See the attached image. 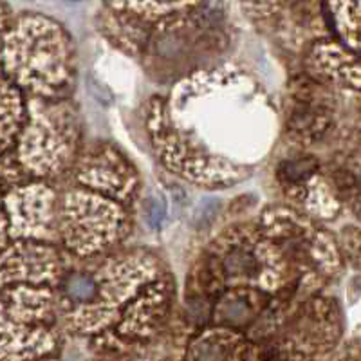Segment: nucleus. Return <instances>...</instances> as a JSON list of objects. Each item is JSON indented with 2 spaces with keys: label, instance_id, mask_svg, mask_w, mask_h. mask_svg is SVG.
I'll list each match as a JSON object with an SVG mask.
<instances>
[{
  "label": "nucleus",
  "instance_id": "nucleus-1",
  "mask_svg": "<svg viewBox=\"0 0 361 361\" xmlns=\"http://www.w3.org/2000/svg\"><path fill=\"white\" fill-rule=\"evenodd\" d=\"M147 128L157 159L180 179L224 188L247 179L276 140V111L235 67L199 69L169 98L150 99Z\"/></svg>",
  "mask_w": 361,
  "mask_h": 361
},
{
  "label": "nucleus",
  "instance_id": "nucleus-2",
  "mask_svg": "<svg viewBox=\"0 0 361 361\" xmlns=\"http://www.w3.org/2000/svg\"><path fill=\"white\" fill-rule=\"evenodd\" d=\"M2 350L4 361H60L58 291L66 273L51 183L4 188Z\"/></svg>",
  "mask_w": 361,
  "mask_h": 361
},
{
  "label": "nucleus",
  "instance_id": "nucleus-3",
  "mask_svg": "<svg viewBox=\"0 0 361 361\" xmlns=\"http://www.w3.org/2000/svg\"><path fill=\"white\" fill-rule=\"evenodd\" d=\"M67 262L58 312L67 333L99 353L147 343L169 316L173 282L157 255L135 247Z\"/></svg>",
  "mask_w": 361,
  "mask_h": 361
},
{
  "label": "nucleus",
  "instance_id": "nucleus-4",
  "mask_svg": "<svg viewBox=\"0 0 361 361\" xmlns=\"http://www.w3.org/2000/svg\"><path fill=\"white\" fill-rule=\"evenodd\" d=\"M140 176L114 145L96 143L78 154L58 193V230L74 259L112 253L132 226Z\"/></svg>",
  "mask_w": 361,
  "mask_h": 361
},
{
  "label": "nucleus",
  "instance_id": "nucleus-5",
  "mask_svg": "<svg viewBox=\"0 0 361 361\" xmlns=\"http://www.w3.org/2000/svg\"><path fill=\"white\" fill-rule=\"evenodd\" d=\"M2 102L4 188L66 176L80 154V121L69 98L31 96L2 82Z\"/></svg>",
  "mask_w": 361,
  "mask_h": 361
},
{
  "label": "nucleus",
  "instance_id": "nucleus-6",
  "mask_svg": "<svg viewBox=\"0 0 361 361\" xmlns=\"http://www.w3.org/2000/svg\"><path fill=\"white\" fill-rule=\"evenodd\" d=\"M4 78L15 89L40 98H69L74 44L49 17L25 13L4 20Z\"/></svg>",
  "mask_w": 361,
  "mask_h": 361
},
{
  "label": "nucleus",
  "instance_id": "nucleus-7",
  "mask_svg": "<svg viewBox=\"0 0 361 361\" xmlns=\"http://www.w3.org/2000/svg\"><path fill=\"white\" fill-rule=\"evenodd\" d=\"M291 94L293 105L288 125L293 135L304 143L320 141L334 119L333 89L305 74L296 82Z\"/></svg>",
  "mask_w": 361,
  "mask_h": 361
},
{
  "label": "nucleus",
  "instance_id": "nucleus-8",
  "mask_svg": "<svg viewBox=\"0 0 361 361\" xmlns=\"http://www.w3.org/2000/svg\"><path fill=\"white\" fill-rule=\"evenodd\" d=\"M257 350L244 333L215 325L190 341L186 361H257Z\"/></svg>",
  "mask_w": 361,
  "mask_h": 361
},
{
  "label": "nucleus",
  "instance_id": "nucleus-9",
  "mask_svg": "<svg viewBox=\"0 0 361 361\" xmlns=\"http://www.w3.org/2000/svg\"><path fill=\"white\" fill-rule=\"evenodd\" d=\"M327 35L361 62V0H322Z\"/></svg>",
  "mask_w": 361,
  "mask_h": 361
},
{
  "label": "nucleus",
  "instance_id": "nucleus-10",
  "mask_svg": "<svg viewBox=\"0 0 361 361\" xmlns=\"http://www.w3.org/2000/svg\"><path fill=\"white\" fill-rule=\"evenodd\" d=\"M204 0H107L111 11L145 24H159L197 9Z\"/></svg>",
  "mask_w": 361,
  "mask_h": 361
},
{
  "label": "nucleus",
  "instance_id": "nucleus-11",
  "mask_svg": "<svg viewBox=\"0 0 361 361\" xmlns=\"http://www.w3.org/2000/svg\"><path fill=\"white\" fill-rule=\"evenodd\" d=\"M340 250L343 259L353 262V266L361 267V228H357V226L345 228L343 233H341Z\"/></svg>",
  "mask_w": 361,
  "mask_h": 361
}]
</instances>
